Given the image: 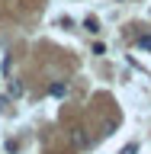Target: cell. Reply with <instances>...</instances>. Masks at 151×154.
<instances>
[{"label":"cell","mask_w":151,"mask_h":154,"mask_svg":"<svg viewBox=\"0 0 151 154\" xmlns=\"http://www.w3.org/2000/svg\"><path fill=\"white\" fill-rule=\"evenodd\" d=\"M84 29H87V32H100V19H96V16H87L84 19Z\"/></svg>","instance_id":"3"},{"label":"cell","mask_w":151,"mask_h":154,"mask_svg":"<svg viewBox=\"0 0 151 154\" xmlns=\"http://www.w3.org/2000/svg\"><path fill=\"white\" fill-rule=\"evenodd\" d=\"M48 93H52V96H68V84H61V80H55V84L48 87Z\"/></svg>","instance_id":"2"},{"label":"cell","mask_w":151,"mask_h":154,"mask_svg":"<svg viewBox=\"0 0 151 154\" xmlns=\"http://www.w3.org/2000/svg\"><path fill=\"white\" fill-rule=\"evenodd\" d=\"M10 96H23V84L19 80H10Z\"/></svg>","instance_id":"5"},{"label":"cell","mask_w":151,"mask_h":154,"mask_svg":"<svg viewBox=\"0 0 151 154\" xmlns=\"http://www.w3.org/2000/svg\"><path fill=\"white\" fill-rule=\"evenodd\" d=\"M119 154H138V144H125V148H122Z\"/></svg>","instance_id":"6"},{"label":"cell","mask_w":151,"mask_h":154,"mask_svg":"<svg viewBox=\"0 0 151 154\" xmlns=\"http://www.w3.org/2000/svg\"><path fill=\"white\" fill-rule=\"evenodd\" d=\"M138 48H142V51H151V32L138 35Z\"/></svg>","instance_id":"4"},{"label":"cell","mask_w":151,"mask_h":154,"mask_svg":"<svg viewBox=\"0 0 151 154\" xmlns=\"http://www.w3.org/2000/svg\"><path fill=\"white\" fill-rule=\"evenodd\" d=\"M71 141H74V148H87V135H84V128L77 125V128H71Z\"/></svg>","instance_id":"1"}]
</instances>
